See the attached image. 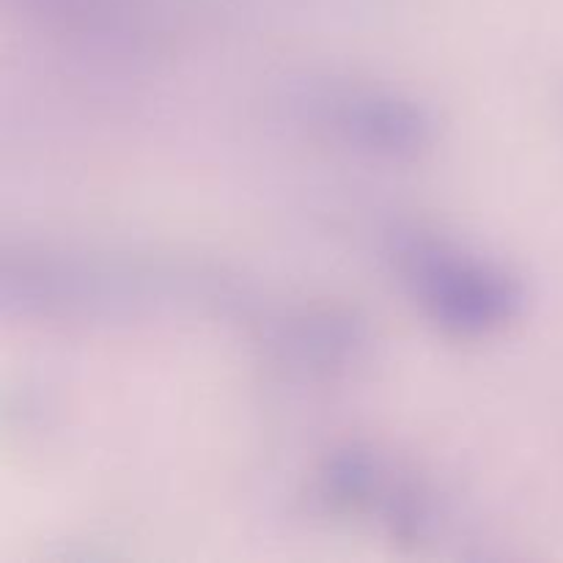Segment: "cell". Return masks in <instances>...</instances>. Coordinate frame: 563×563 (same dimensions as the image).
I'll use <instances>...</instances> for the list:
<instances>
[{"label":"cell","mask_w":563,"mask_h":563,"mask_svg":"<svg viewBox=\"0 0 563 563\" xmlns=\"http://www.w3.org/2000/svg\"><path fill=\"white\" fill-rule=\"evenodd\" d=\"M396 262L423 317L456 339L495 333L522 308V286L509 269L449 240L416 231L399 240Z\"/></svg>","instance_id":"cell-1"},{"label":"cell","mask_w":563,"mask_h":563,"mask_svg":"<svg viewBox=\"0 0 563 563\" xmlns=\"http://www.w3.org/2000/svg\"><path fill=\"white\" fill-rule=\"evenodd\" d=\"M317 104L335 137L366 154L410 159L434 141V121L427 108L390 88L335 86Z\"/></svg>","instance_id":"cell-2"}]
</instances>
